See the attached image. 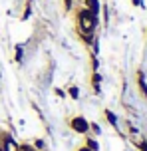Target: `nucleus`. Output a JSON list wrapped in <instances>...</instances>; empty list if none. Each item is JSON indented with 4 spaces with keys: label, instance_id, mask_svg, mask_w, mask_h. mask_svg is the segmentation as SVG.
<instances>
[{
    "label": "nucleus",
    "instance_id": "6",
    "mask_svg": "<svg viewBox=\"0 0 147 151\" xmlns=\"http://www.w3.org/2000/svg\"><path fill=\"white\" fill-rule=\"evenodd\" d=\"M87 145H90V149H92V151H98V149H100V147H98V143H95L93 139H90V141H87Z\"/></svg>",
    "mask_w": 147,
    "mask_h": 151
},
{
    "label": "nucleus",
    "instance_id": "2",
    "mask_svg": "<svg viewBox=\"0 0 147 151\" xmlns=\"http://www.w3.org/2000/svg\"><path fill=\"white\" fill-rule=\"evenodd\" d=\"M85 4H87V10L93 16H98V12H100V2L98 0H85Z\"/></svg>",
    "mask_w": 147,
    "mask_h": 151
},
{
    "label": "nucleus",
    "instance_id": "10",
    "mask_svg": "<svg viewBox=\"0 0 147 151\" xmlns=\"http://www.w3.org/2000/svg\"><path fill=\"white\" fill-rule=\"evenodd\" d=\"M82 151H90V149H82Z\"/></svg>",
    "mask_w": 147,
    "mask_h": 151
},
{
    "label": "nucleus",
    "instance_id": "8",
    "mask_svg": "<svg viewBox=\"0 0 147 151\" xmlns=\"http://www.w3.org/2000/svg\"><path fill=\"white\" fill-rule=\"evenodd\" d=\"M141 149H143V151H147V143H143V145H141Z\"/></svg>",
    "mask_w": 147,
    "mask_h": 151
},
{
    "label": "nucleus",
    "instance_id": "9",
    "mask_svg": "<svg viewBox=\"0 0 147 151\" xmlns=\"http://www.w3.org/2000/svg\"><path fill=\"white\" fill-rule=\"evenodd\" d=\"M20 151H32V149H30V147H22Z\"/></svg>",
    "mask_w": 147,
    "mask_h": 151
},
{
    "label": "nucleus",
    "instance_id": "1",
    "mask_svg": "<svg viewBox=\"0 0 147 151\" xmlns=\"http://www.w3.org/2000/svg\"><path fill=\"white\" fill-rule=\"evenodd\" d=\"M72 127H74V131H77V133H84V131L90 129V123H87L84 117H76V119L72 121Z\"/></svg>",
    "mask_w": 147,
    "mask_h": 151
},
{
    "label": "nucleus",
    "instance_id": "3",
    "mask_svg": "<svg viewBox=\"0 0 147 151\" xmlns=\"http://www.w3.org/2000/svg\"><path fill=\"white\" fill-rule=\"evenodd\" d=\"M4 151H18V145L14 143L12 137H4Z\"/></svg>",
    "mask_w": 147,
    "mask_h": 151
},
{
    "label": "nucleus",
    "instance_id": "7",
    "mask_svg": "<svg viewBox=\"0 0 147 151\" xmlns=\"http://www.w3.org/2000/svg\"><path fill=\"white\" fill-rule=\"evenodd\" d=\"M70 96H72L74 99L77 98V88H70Z\"/></svg>",
    "mask_w": 147,
    "mask_h": 151
},
{
    "label": "nucleus",
    "instance_id": "4",
    "mask_svg": "<svg viewBox=\"0 0 147 151\" xmlns=\"http://www.w3.org/2000/svg\"><path fill=\"white\" fill-rule=\"evenodd\" d=\"M139 88H141V91H143V96L147 98V83H145V80H143V76H139Z\"/></svg>",
    "mask_w": 147,
    "mask_h": 151
},
{
    "label": "nucleus",
    "instance_id": "5",
    "mask_svg": "<svg viewBox=\"0 0 147 151\" xmlns=\"http://www.w3.org/2000/svg\"><path fill=\"white\" fill-rule=\"evenodd\" d=\"M105 115H108V119H109V123H113V125H115V123H117V119H115V115H113V113H111V111H105Z\"/></svg>",
    "mask_w": 147,
    "mask_h": 151
}]
</instances>
